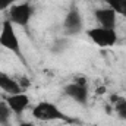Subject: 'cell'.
<instances>
[{
	"label": "cell",
	"mask_w": 126,
	"mask_h": 126,
	"mask_svg": "<svg viewBox=\"0 0 126 126\" xmlns=\"http://www.w3.org/2000/svg\"><path fill=\"white\" fill-rule=\"evenodd\" d=\"M15 3H16V0H0V12L10 9Z\"/></svg>",
	"instance_id": "14"
},
{
	"label": "cell",
	"mask_w": 126,
	"mask_h": 126,
	"mask_svg": "<svg viewBox=\"0 0 126 126\" xmlns=\"http://www.w3.org/2000/svg\"><path fill=\"white\" fill-rule=\"evenodd\" d=\"M0 90L6 95L22 93V87H21L19 81L13 79L10 75H7L4 72H0Z\"/></svg>",
	"instance_id": "9"
},
{
	"label": "cell",
	"mask_w": 126,
	"mask_h": 126,
	"mask_svg": "<svg viewBox=\"0 0 126 126\" xmlns=\"http://www.w3.org/2000/svg\"><path fill=\"white\" fill-rule=\"evenodd\" d=\"M32 116L34 119L40 122H70V117H67L62 110L50 101H40L32 107Z\"/></svg>",
	"instance_id": "1"
},
{
	"label": "cell",
	"mask_w": 126,
	"mask_h": 126,
	"mask_svg": "<svg viewBox=\"0 0 126 126\" xmlns=\"http://www.w3.org/2000/svg\"><path fill=\"white\" fill-rule=\"evenodd\" d=\"M114 109L117 111V116L120 119L126 120V100L125 98H117L114 100Z\"/></svg>",
	"instance_id": "13"
},
{
	"label": "cell",
	"mask_w": 126,
	"mask_h": 126,
	"mask_svg": "<svg viewBox=\"0 0 126 126\" xmlns=\"http://www.w3.org/2000/svg\"><path fill=\"white\" fill-rule=\"evenodd\" d=\"M110 9L116 12V15H122L126 18V0H103Z\"/></svg>",
	"instance_id": "10"
},
{
	"label": "cell",
	"mask_w": 126,
	"mask_h": 126,
	"mask_svg": "<svg viewBox=\"0 0 126 126\" xmlns=\"http://www.w3.org/2000/svg\"><path fill=\"white\" fill-rule=\"evenodd\" d=\"M94 18L98 24V27L103 28H109V30H116V24H117V15L113 9H110L109 6L106 7H100L94 12Z\"/></svg>",
	"instance_id": "8"
},
{
	"label": "cell",
	"mask_w": 126,
	"mask_h": 126,
	"mask_svg": "<svg viewBox=\"0 0 126 126\" xmlns=\"http://www.w3.org/2000/svg\"><path fill=\"white\" fill-rule=\"evenodd\" d=\"M0 46L22 59V47H21L19 37H18V34L15 31V25L9 19H4L3 24H1V30H0Z\"/></svg>",
	"instance_id": "2"
},
{
	"label": "cell",
	"mask_w": 126,
	"mask_h": 126,
	"mask_svg": "<svg viewBox=\"0 0 126 126\" xmlns=\"http://www.w3.org/2000/svg\"><path fill=\"white\" fill-rule=\"evenodd\" d=\"M63 94L69 97L70 100H73L75 103L85 106L88 103L90 91H88V87L84 81H75V82H70V84L63 87Z\"/></svg>",
	"instance_id": "5"
},
{
	"label": "cell",
	"mask_w": 126,
	"mask_h": 126,
	"mask_svg": "<svg viewBox=\"0 0 126 126\" xmlns=\"http://www.w3.org/2000/svg\"><path fill=\"white\" fill-rule=\"evenodd\" d=\"M67 47H69V40H67V38H59V40H56V41L53 43L51 51H53L54 54H59V53L64 51Z\"/></svg>",
	"instance_id": "12"
},
{
	"label": "cell",
	"mask_w": 126,
	"mask_h": 126,
	"mask_svg": "<svg viewBox=\"0 0 126 126\" xmlns=\"http://www.w3.org/2000/svg\"><path fill=\"white\" fill-rule=\"evenodd\" d=\"M88 38L98 47H113L117 43V32L116 30H109V28H103V27H93L90 30H87Z\"/></svg>",
	"instance_id": "4"
},
{
	"label": "cell",
	"mask_w": 126,
	"mask_h": 126,
	"mask_svg": "<svg viewBox=\"0 0 126 126\" xmlns=\"http://www.w3.org/2000/svg\"><path fill=\"white\" fill-rule=\"evenodd\" d=\"M10 116L12 110L6 104V101L0 103V126H10Z\"/></svg>",
	"instance_id": "11"
},
{
	"label": "cell",
	"mask_w": 126,
	"mask_h": 126,
	"mask_svg": "<svg viewBox=\"0 0 126 126\" xmlns=\"http://www.w3.org/2000/svg\"><path fill=\"white\" fill-rule=\"evenodd\" d=\"M18 126H35V125H34L32 122H21Z\"/></svg>",
	"instance_id": "15"
},
{
	"label": "cell",
	"mask_w": 126,
	"mask_h": 126,
	"mask_svg": "<svg viewBox=\"0 0 126 126\" xmlns=\"http://www.w3.org/2000/svg\"><path fill=\"white\" fill-rule=\"evenodd\" d=\"M84 30V19L78 7H70L63 19V31L66 35H78Z\"/></svg>",
	"instance_id": "6"
},
{
	"label": "cell",
	"mask_w": 126,
	"mask_h": 126,
	"mask_svg": "<svg viewBox=\"0 0 126 126\" xmlns=\"http://www.w3.org/2000/svg\"><path fill=\"white\" fill-rule=\"evenodd\" d=\"M4 101H6V104L9 106V109L12 110L13 114L21 116V114L27 110V107L30 106V95L25 94V93L22 91V93H18V94L6 95Z\"/></svg>",
	"instance_id": "7"
},
{
	"label": "cell",
	"mask_w": 126,
	"mask_h": 126,
	"mask_svg": "<svg viewBox=\"0 0 126 126\" xmlns=\"http://www.w3.org/2000/svg\"><path fill=\"white\" fill-rule=\"evenodd\" d=\"M34 16V6L28 1L24 3H15L9 9V16L7 19L18 27H28Z\"/></svg>",
	"instance_id": "3"
}]
</instances>
